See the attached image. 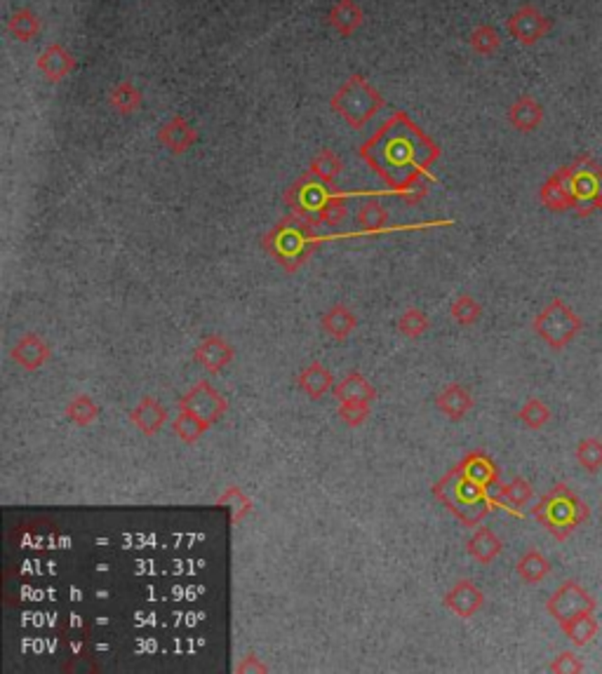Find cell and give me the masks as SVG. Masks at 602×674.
Returning a JSON list of instances; mask_svg holds the SVG:
<instances>
[{
  "label": "cell",
  "instance_id": "6da1fadb",
  "mask_svg": "<svg viewBox=\"0 0 602 674\" xmlns=\"http://www.w3.org/2000/svg\"><path fill=\"white\" fill-rule=\"evenodd\" d=\"M532 517L539 521L556 540H567L579 527L591 520V508L574 493L565 481L553 484L532 508Z\"/></svg>",
  "mask_w": 602,
  "mask_h": 674
},
{
  "label": "cell",
  "instance_id": "7a4b0ae2",
  "mask_svg": "<svg viewBox=\"0 0 602 674\" xmlns=\"http://www.w3.org/2000/svg\"><path fill=\"white\" fill-rule=\"evenodd\" d=\"M433 496L447 508L455 517H459L467 527H477L489 510L495 508L497 501L489 496V489L480 487L473 480H468L461 468H452L443 480L433 487Z\"/></svg>",
  "mask_w": 602,
  "mask_h": 674
},
{
  "label": "cell",
  "instance_id": "3957f363",
  "mask_svg": "<svg viewBox=\"0 0 602 674\" xmlns=\"http://www.w3.org/2000/svg\"><path fill=\"white\" fill-rule=\"evenodd\" d=\"M330 106L336 115H341V118L346 120L348 127H353V130H363L369 120L375 118V114L381 111V106H384V96L379 94L376 87L369 85L367 80H365V75L353 74L351 78L336 90V94L332 96Z\"/></svg>",
  "mask_w": 602,
  "mask_h": 674
},
{
  "label": "cell",
  "instance_id": "277c9868",
  "mask_svg": "<svg viewBox=\"0 0 602 674\" xmlns=\"http://www.w3.org/2000/svg\"><path fill=\"white\" fill-rule=\"evenodd\" d=\"M532 329H535V334L544 341L546 346L553 348V351H565V348L581 334L584 320H581L579 312H574L563 299H553L551 303L532 320Z\"/></svg>",
  "mask_w": 602,
  "mask_h": 674
},
{
  "label": "cell",
  "instance_id": "5b68a950",
  "mask_svg": "<svg viewBox=\"0 0 602 674\" xmlns=\"http://www.w3.org/2000/svg\"><path fill=\"white\" fill-rule=\"evenodd\" d=\"M569 182L577 216L586 219L593 212L602 210V164L588 154L574 158L569 164Z\"/></svg>",
  "mask_w": 602,
  "mask_h": 674
},
{
  "label": "cell",
  "instance_id": "8992f818",
  "mask_svg": "<svg viewBox=\"0 0 602 674\" xmlns=\"http://www.w3.org/2000/svg\"><path fill=\"white\" fill-rule=\"evenodd\" d=\"M596 607H597L596 597H593L584 585L577 583V580H565V583L548 597V601H546V611H548V616H551L557 625H565L567 620H572V618L581 616V613L596 611Z\"/></svg>",
  "mask_w": 602,
  "mask_h": 674
},
{
  "label": "cell",
  "instance_id": "52a82bcc",
  "mask_svg": "<svg viewBox=\"0 0 602 674\" xmlns=\"http://www.w3.org/2000/svg\"><path fill=\"white\" fill-rule=\"evenodd\" d=\"M179 409H184V411H194L196 416H200V419L207 421V423L212 425L216 423V421L224 419V414L228 411V400L222 392L216 391L210 381H198L186 395H182Z\"/></svg>",
  "mask_w": 602,
  "mask_h": 674
},
{
  "label": "cell",
  "instance_id": "ba28073f",
  "mask_svg": "<svg viewBox=\"0 0 602 674\" xmlns=\"http://www.w3.org/2000/svg\"><path fill=\"white\" fill-rule=\"evenodd\" d=\"M506 29H508L516 43L532 47L548 35V31L553 29V22L537 5H523L506 19Z\"/></svg>",
  "mask_w": 602,
  "mask_h": 674
},
{
  "label": "cell",
  "instance_id": "9c48e42d",
  "mask_svg": "<svg viewBox=\"0 0 602 674\" xmlns=\"http://www.w3.org/2000/svg\"><path fill=\"white\" fill-rule=\"evenodd\" d=\"M539 200L546 210L557 212V214L572 210L574 198H572V182H569V164H565V167L553 172V174L548 176L544 183H541Z\"/></svg>",
  "mask_w": 602,
  "mask_h": 674
},
{
  "label": "cell",
  "instance_id": "30bf717a",
  "mask_svg": "<svg viewBox=\"0 0 602 674\" xmlns=\"http://www.w3.org/2000/svg\"><path fill=\"white\" fill-rule=\"evenodd\" d=\"M236 351L224 336H205L194 351V360L207 374H219L228 364L234 362Z\"/></svg>",
  "mask_w": 602,
  "mask_h": 674
},
{
  "label": "cell",
  "instance_id": "8fae6325",
  "mask_svg": "<svg viewBox=\"0 0 602 674\" xmlns=\"http://www.w3.org/2000/svg\"><path fill=\"white\" fill-rule=\"evenodd\" d=\"M445 607L455 613L457 618H461V620H468V618H473L485 607L483 590L477 588L473 580L464 578V580L452 585V590L445 595Z\"/></svg>",
  "mask_w": 602,
  "mask_h": 674
},
{
  "label": "cell",
  "instance_id": "7c38bea8",
  "mask_svg": "<svg viewBox=\"0 0 602 674\" xmlns=\"http://www.w3.org/2000/svg\"><path fill=\"white\" fill-rule=\"evenodd\" d=\"M158 142L160 146L166 148V151H170L172 155H182L198 142V132H196V127L191 125L184 115L176 114L172 115L167 123L160 125Z\"/></svg>",
  "mask_w": 602,
  "mask_h": 674
},
{
  "label": "cell",
  "instance_id": "4fadbf2b",
  "mask_svg": "<svg viewBox=\"0 0 602 674\" xmlns=\"http://www.w3.org/2000/svg\"><path fill=\"white\" fill-rule=\"evenodd\" d=\"M35 68L50 83H62L64 78H68L75 71V57L59 43H50L45 50L40 52Z\"/></svg>",
  "mask_w": 602,
  "mask_h": 674
},
{
  "label": "cell",
  "instance_id": "5bb4252c",
  "mask_svg": "<svg viewBox=\"0 0 602 674\" xmlns=\"http://www.w3.org/2000/svg\"><path fill=\"white\" fill-rule=\"evenodd\" d=\"M436 407L445 419L457 423V421H464L471 414V409L476 407V400H473L471 391L461 383H449L447 388H443L436 395Z\"/></svg>",
  "mask_w": 602,
  "mask_h": 674
},
{
  "label": "cell",
  "instance_id": "9a60e30c",
  "mask_svg": "<svg viewBox=\"0 0 602 674\" xmlns=\"http://www.w3.org/2000/svg\"><path fill=\"white\" fill-rule=\"evenodd\" d=\"M52 351L45 343V339H40L38 334H24L22 339L12 346V360L26 372H38L50 362Z\"/></svg>",
  "mask_w": 602,
  "mask_h": 674
},
{
  "label": "cell",
  "instance_id": "2e32d148",
  "mask_svg": "<svg viewBox=\"0 0 602 674\" xmlns=\"http://www.w3.org/2000/svg\"><path fill=\"white\" fill-rule=\"evenodd\" d=\"M544 106L541 102H537L532 94H520L516 102L508 106V123L516 127L517 132H535L537 127H541L544 123Z\"/></svg>",
  "mask_w": 602,
  "mask_h": 674
},
{
  "label": "cell",
  "instance_id": "e0dca14e",
  "mask_svg": "<svg viewBox=\"0 0 602 674\" xmlns=\"http://www.w3.org/2000/svg\"><path fill=\"white\" fill-rule=\"evenodd\" d=\"M459 468L468 480H473L480 487L499 489V468H497V463L489 459L487 453L471 451L467 459L461 461Z\"/></svg>",
  "mask_w": 602,
  "mask_h": 674
},
{
  "label": "cell",
  "instance_id": "ac0fdd59",
  "mask_svg": "<svg viewBox=\"0 0 602 674\" xmlns=\"http://www.w3.org/2000/svg\"><path fill=\"white\" fill-rule=\"evenodd\" d=\"M130 421L132 425H136L144 435H156V432L166 425L167 421V409L160 404V400L156 397L146 395L142 397V402L136 404L135 409L130 411Z\"/></svg>",
  "mask_w": 602,
  "mask_h": 674
},
{
  "label": "cell",
  "instance_id": "d6986e66",
  "mask_svg": "<svg viewBox=\"0 0 602 674\" xmlns=\"http://www.w3.org/2000/svg\"><path fill=\"white\" fill-rule=\"evenodd\" d=\"M327 19H330V26L336 34L348 38V35H353L363 26L365 12L356 0H336L335 5L330 7Z\"/></svg>",
  "mask_w": 602,
  "mask_h": 674
},
{
  "label": "cell",
  "instance_id": "ffe728a7",
  "mask_svg": "<svg viewBox=\"0 0 602 674\" xmlns=\"http://www.w3.org/2000/svg\"><path fill=\"white\" fill-rule=\"evenodd\" d=\"M296 385L301 388V392L311 400H320L327 392L335 388V376L325 364L311 362L299 376H296Z\"/></svg>",
  "mask_w": 602,
  "mask_h": 674
},
{
  "label": "cell",
  "instance_id": "44dd1931",
  "mask_svg": "<svg viewBox=\"0 0 602 674\" xmlns=\"http://www.w3.org/2000/svg\"><path fill=\"white\" fill-rule=\"evenodd\" d=\"M332 392H335L336 402H375L376 400L375 385L358 372L344 376L339 383H335Z\"/></svg>",
  "mask_w": 602,
  "mask_h": 674
},
{
  "label": "cell",
  "instance_id": "7402d4cb",
  "mask_svg": "<svg viewBox=\"0 0 602 674\" xmlns=\"http://www.w3.org/2000/svg\"><path fill=\"white\" fill-rule=\"evenodd\" d=\"M320 324H323V329L332 339L346 341L353 334V329L358 327V318H356V312L346 303H335V306L323 312Z\"/></svg>",
  "mask_w": 602,
  "mask_h": 674
},
{
  "label": "cell",
  "instance_id": "603a6c76",
  "mask_svg": "<svg viewBox=\"0 0 602 674\" xmlns=\"http://www.w3.org/2000/svg\"><path fill=\"white\" fill-rule=\"evenodd\" d=\"M501 550H504V543L489 527H477L467 545V552L477 564H492L501 555Z\"/></svg>",
  "mask_w": 602,
  "mask_h": 674
},
{
  "label": "cell",
  "instance_id": "cb8c5ba5",
  "mask_svg": "<svg viewBox=\"0 0 602 674\" xmlns=\"http://www.w3.org/2000/svg\"><path fill=\"white\" fill-rule=\"evenodd\" d=\"M516 571L523 583L537 585L548 578V573H551V561H548V557H546L544 552L532 548V550H527L520 560H517Z\"/></svg>",
  "mask_w": 602,
  "mask_h": 674
},
{
  "label": "cell",
  "instance_id": "d4e9b609",
  "mask_svg": "<svg viewBox=\"0 0 602 674\" xmlns=\"http://www.w3.org/2000/svg\"><path fill=\"white\" fill-rule=\"evenodd\" d=\"M560 629H563L565 637H567L577 649H581V646H588L596 639V635L600 632V623H597L596 611H588L572 618V620H567L565 625H560Z\"/></svg>",
  "mask_w": 602,
  "mask_h": 674
},
{
  "label": "cell",
  "instance_id": "484cf974",
  "mask_svg": "<svg viewBox=\"0 0 602 674\" xmlns=\"http://www.w3.org/2000/svg\"><path fill=\"white\" fill-rule=\"evenodd\" d=\"M108 104H111V108H115L120 115H132L142 108L144 94L139 87L127 83V80H123V83H118L115 87H111V92H108Z\"/></svg>",
  "mask_w": 602,
  "mask_h": 674
},
{
  "label": "cell",
  "instance_id": "4316f807",
  "mask_svg": "<svg viewBox=\"0 0 602 674\" xmlns=\"http://www.w3.org/2000/svg\"><path fill=\"white\" fill-rule=\"evenodd\" d=\"M7 31L15 40L19 43H31L34 38H38L40 34V19L34 10L29 7H19V10L12 12V17L7 19Z\"/></svg>",
  "mask_w": 602,
  "mask_h": 674
},
{
  "label": "cell",
  "instance_id": "83f0119b",
  "mask_svg": "<svg viewBox=\"0 0 602 674\" xmlns=\"http://www.w3.org/2000/svg\"><path fill=\"white\" fill-rule=\"evenodd\" d=\"M532 499H535V489L523 477H516L508 484H499V489H497V505H511L516 512L517 508H525Z\"/></svg>",
  "mask_w": 602,
  "mask_h": 674
},
{
  "label": "cell",
  "instance_id": "f1b7e54d",
  "mask_svg": "<svg viewBox=\"0 0 602 674\" xmlns=\"http://www.w3.org/2000/svg\"><path fill=\"white\" fill-rule=\"evenodd\" d=\"M356 223H358L360 231L367 233V235L384 231L388 223L386 207L376 203L375 195H369V198L360 204V210L356 212Z\"/></svg>",
  "mask_w": 602,
  "mask_h": 674
},
{
  "label": "cell",
  "instance_id": "f546056e",
  "mask_svg": "<svg viewBox=\"0 0 602 674\" xmlns=\"http://www.w3.org/2000/svg\"><path fill=\"white\" fill-rule=\"evenodd\" d=\"M341 170H344V163H341V158L332 151V148H323L320 154H316L311 164H308V172H311L318 182L325 183L335 182L336 176L341 174Z\"/></svg>",
  "mask_w": 602,
  "mask_h": 674
},
{
  "label": "cell",
  "instance_id": "4dcf8cb0",
  "mask_svg": "<svg viewBox=\"0 0 602 674\" xmlns=\"http://www.w3.org/2000/svg\"><path fill=\"white\" fill-rule=\"evenodd\" d=\"M207 428H210V423H207V421H203L200 416H196L194 411H184V409H182V414L175 419V423H172V431H175V435L179 437L184 444L198 442L200 437L207 432Z\"/></svg>",
  "mask_w": 602,
  "mask_h": 674
},
{
  "label": "cell",
  "instance_id": "1f68e13d",
  "mask_svg": "<svg viewBox=\"0 0 602 674\" xmlns=\"http://www.w3.org/2000/svg\"><path fill=\"white\" fill-rule=\"evenodd\" d=\"M574 459H577V463H579L586 472H591V475L600 472L602 440H597V437H586V440H581V442L577 444V449H574Z\"/></svg>",
  "mask_w": 602,
  "mask_h": 674
},
{
  "label": "cell",
  "instance_id": "d6a6232c",
  "mask_svg": "<svg viewBox=\"0 0 602 674\" xmlns=\"http://www.w3.org/2000/svg\"><path fill=\"white\" fill-rule=\"evenodd\" d=\"M468 45L476 55H483V57H492L495 52H499L501 47V38L499 31L495 26H489V24H480L476 29L471 31L468 35Z\"/></svg>",
  "mask_w": 602,
  "mask_h": 674
},
{
  "label": "cell",
  "instance_id": "836d02e7",
  "mask_svg": "<svg viewBox=\"0 0 602 674\" xmlns=\"http://www.w3.org/2000/svg\"><path fill=\"white\" fill-rule=\"evenodd\" d=\"M66 416L71 423L87 428L99 419V404L90 395H75L66 407Z\"/></svg>",
  "mask_w": 602,
  "mask_h": 674
},
{
  "label": "cell",
  "instance_id": "e575fe53",
  "mask_svg": "<svg viewBox=\"0 0 602 674\" xmlns=\"http://www.w3.org/2000/svg\"><path fill=\"white\" fill-rule=\"evenodd\" d=\"M517 416H520V421L527 425L529 431H541V428L548 425V421H551L553 414H551V407H548L544 400H539V397H529Z\"/></svg>",
  "mask_w": 602,
  "mask_h": 674
},
{
  "label": "cell",
  "instance_id": "d590c367",
  "mask_svg": "<svg viewBox=\"0 0 602 674\" xmlns=\"http://www.w3.org/2000/svg\"><path fill=\"white\" fill-rule=\"evenodd\" d=\"M449 315H452V320H455L457 324H461V327H471V324H476L477 320L483 318V306H480L473 296L461 294L459 299L452 301Z\"/></svg>",
  "mask_w": 602,
  "mask_h": 674
},
{
  "label": "cell",
  "instance_id": "8d00e7d4",
  "mask_svg": "<svg viewBox=\"0 0 602 674\" xmlns=\"http://www.w3.org/2000/svg\"><path fill=\"white\" fill-rule=\"evenodd\" d=\"M431 329V320L419 308H407L398 318V332L407 339H421Z\"/></svg>",
  "mask_w": 602,
  "mask_h": 674
},
{
  "label": "cell",
  "instance_id": "74e56055",
  "mask_svg": "<svg viewBox=\"0 0 602 674\" xmlns=\"http://www.w3.org/2000/svg\"><path fill=\"white\" fill-rule=\"evenodd\" d=\"M346 214H348L346 195H339V193H330V195H327V200L320 204V210L316 212L318 222L330 223V226H339V223L346 219Z\"/></svg>",
  "mask_w": 602,
  "mask_h": 674
},
{
  "label": "cell",
  "instance_id": "f35d334b",
  "mask_svg": "<svg viewBox=\"0 0 602 674\" xmlns=\"http://www.w3.org/2000/svg\"><path fill=\"white\" fill-rule=\"evenodd\" d=\"M336 416H339L348 428H360V425L367 423L369 419V402H339Z\"/></svg>",
  "mask_w": 602,
  "mask_h": 674
},
{
  "label": "cell",
  "instance_id": "ab89813d",
  "mask_svg": "<svg viewBox=\"0 0 602 674\" xmlns=\"http://www.w3.org/2000/svg\"><path fill=\"white\" fill-rule=\"evenodd\" d=\"M219 503H226L231 505V510H234V521L238 524L240 520H243L247 512H250V499L245 496L243 491H240L238 487H231L226 489V493H224L222 499H219Z\"/></svg>",
  "mask_w": 602,
  "mask_h": 674
},
{
  "label": "cell",
  "instance_id": "60d3db41",
  "mask_svg": "<svg viewBox=\"0 0 602 674\" xmlns=\"http://www.w3.org/2000/svg\"><path fill=\"white\" fill-rule=\"evenodd\" d=\"M584 669H586V665L581 663L579 658L574 656L572 651H563L551 665H548V672H556V674H574V672H584Z\"/></svg>",
  "mask_w": 602,
  "mask_h": 674
},
{
  "label": "cell",
  "instance_id": "b9f144b4",
  "mask_svg": "<svg viewBox=\"0 0 602 674\" xmlns=\"http://www.w3.org/2000/svg\"><path fill=\"white\" fill-rule=\"evenodd\" d=\"M238 669H245V672H247V669H256V672H264L266 668H264V665H255V656H247L243 663L238 665Z\"/></svg>",
  "mask_w": 602,
  "mask_h": 674
}]
</instances>
